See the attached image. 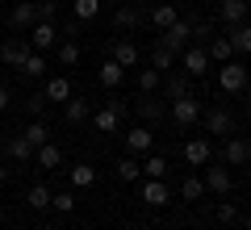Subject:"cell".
Returning <instances> with one entry per match:
<instances>
[{"label": "cell", "mask_w": 251, "mask_h": 230, "mask_svg": "<svg viewBox=\"0 0 251 230\" xmlns=\"http://www.w3.org/2000/svg\"><path fill=\"white\" fill-rule=\"evenodd\" d=\"M247 84H251V76H247V67H243L239 59H230V63H218V88H222L226 97L243 92Z\"/></svg>", "instance_id": "6da1fadb"}, {"label": "cell", "mask_w": 251, "mask_h": 230, "mask_svg": "<svg viewBox=\"0 0 251 230\" xmlns=\"http://www.w3.org/2000/svg\"><path fill=\"white\" fill-rule=\"evenodd\" d=\"M155 42H159L163 51H172V54H180V51H184L188 42H193V21H184V17H180L176 26H168V29H159V38H155Z\"/></svg>", "instance_id": "7a4b0ae2"}, {"label": "cell", "mask_w": 251, "mask_h": 230, "mask_svg": "<svg viewBox=\"0 0 251 230\" xmlns=\"http://www.w3.org/2000/svg\"><path fill=\"white\" fill-rule=\"evenodd\" d=\"M201 113H205V109H201V101H197V97H180V101H172V109H168V117L180 126V130L197 126V122H201Z\"/></svg>", "instance_id": "3957f363"}, {"label": "cell", "mask_w": 251, "mask_h": 230, "mask_svg": "<svg viewBox=\"0 0 251 230\" xmlns=\"http://www.w3.org/2000/svg\"><path fill=\"white\" fill-rule=\"evenodd\" d=\"M25 42H29V51H50V46H59V26L54 21H34V29L25 34Z\"/></svg>", "instance_id": "277c9868"}, {"label": "cell", "mask_w": 251, "mask_h": 230, "mask_svg": "<svg viewBox=\"0 0 251 230\" xmlns=\"http://www.w3.org/2000/svg\"><path fill=\"white\" fill-rule=\"evenodd\" d=\"M38 21V0H17L9 13V29H17V34H29Z\"/></svg>", "instance_id": "5b68a950"}, {"label": "cell", "mask_w": 251, "mask_h": 230, "mask_svg": "<svg viewBox=\"0 0 251 230\" xmlns=\"http://www.w3.org/2000/svg\"><path fill=\"white\" fill-rule=\"evenodd\" d=\"M214 159V147H209V134H197V138L184 142V163L188 168H205Z\"/></svg>", "instance_id": "8992f818"}, {"label": "cell", "mask_w": 251, "mask_h": 230, "mask_svg": "<svg viewBox=\"0 0 251 230\" xmlns=\"http://www.w3.org/2000/svg\"><path fill=\"white\" fill-rule=\"evenodd\" d=\"M201 180H205V193H218V197H226V193L234 188V176H230V168H218L214 159L205 163V176H201Z\"/></svg>", "instance_id": "52a82bcc"}, {"label": "cell", "mask_w": 251, "mask_h": 230, "mask_svg": "<svg viewBox=\"0 0 251 230\" xmlns=\"http://www.w3.org/2000/svg\"><path fill=\"white\" fill-rule=\"evenodd\" d=\"M180 67H184V76H205V71H209L205 46H193V42H188L184 51H180Z\"/></svg>", "instance_id": "ba28073f"}, {"label": "cell", "mask_w": 251, "mask_h": 230, "mask_svg": "<svg viewBox=\"0 0 251 230\" xmlns=\"http://www.w3.org/2000/svg\"><path fill=\"white\" fill-rule=\"evenodd\" d=\"M201 117H205V134H209V138H214V134H218V138L234 134V117H230V109L218 105V109H209V113H201Z\"/></svg>", "instance_id": "9c48e42d"}, {"label": "cell", "mask_w": 251, "mask_h": 230, "mask_svg": "<svg viewBox=\"0 0 251 230\" xmlns=\"http://www.w3.org/2000/svg\"><path fill=\"white\" fill-rule=\"evenodd\" d=\"M222 163H226V168H243V163H251V155H247V138H239V134H226Z\"/></svg>", "instance_id": "30bf717a"}, {"label": "cell", "mask_w": 251, "mask_h": 230, "mask_svg": "<svg viewBox=\"0 0 251 230\" xmlns=\"http://www.w3.org/2000/svg\"><path fill=\"white\" fill-rule=\"evenodd\" d=\"M92 126H97V134H117V126H122V101L97 109V113H92Z\"/></svg>", "instance_id": "8fae6325"}, {"label": "cell", "mask_w": 251, "mask_h": 230, "mask_svg": "<svg viewBox=\"0 0 251 230\" xmlns=\"http://www.w3.org/2000/svg\"><path fill=\"white\" fill-rule=\"evenodd\" d=\"M151 147H155V134H151V126H134V130L126 134V155H147Z\"/></svg>", "instance_id": "7c38bea8"}, {"label": "cell", "mask_w": 251, "mask_h": 230, "mask_svg": "<svg viewBox=\"0 0 251 230\" xmlns=\"http://www.w3.org/2000/svg\"><path fill=\"white\" fill-rule=\"evenodd\" d=\"M168 201H172V188L163 184V180H143V205H151V209H163Z\"/></svg>", "instance_id": "4fadbf2b"}, {"label": "cell", "mask_w": 251, "mask_h": 230, "mask_svg": "<svg viewBox=\"0 0 251 230\" xmlns=\"http://www.w3.org/2000/svg\"><path fill=\"white\" fill-rule=\"evenodd\" d=\"M163 80H168V84H163V88H168V101L193 97V80H188L184 71H176V67H172V71H163Z\"/></svg>", "instance_id": "5bb4252c"}, {"label": "cell", "mask_w": 251, "mask_h": 230, "mask_svg": "<svg viewBox=\"0 0 251 230\" xmlns=\"http://www.w3.org/2000/svg\"><path fill=\"white\" fill-rule=\"evenodd\" d=\"M25 54H29V42H17V38H9V42L0 46V63H4V67H17L21 71Z\"/></svg>", "instance_id": "9a60e30c"}, {"label": "cell", "mask_w": 251, "mask_h": 230, "mask_svg": "<svg viewBox=\"0 0 251 230\" xmlns=\"http://www.w3.org/2000/svg\"><path fill=\"white\" fill-rule=\"evenodd\" d=\"M168 172H172L168 155H155V151H147V155H143V176L147 180H168Z\"/></svg>", "instance_id": "2e32d148"}, {"label": "cell", "mask_w": 251, "mask_h": 230, "mask_svg": "<svg viewBox=\"0 0 251 230\" xmlns=\"http://www.w3.org/2000/svg\"><path fill=\"white\" fill-rule=\"evenodd\" d=\"M205 54H209V63H230L234 59V46H230V38H226V34H214L205 42Z\"/></svg>", "instance_id": "e0dca14e"}, {"label": "cell", "mask_w": 251, "mask_h": 230, "mask_svg": "<svg viewBox=\"0 0 251 230\" xmlns=\"http://www.w3.org/2000/svg\"><path fill=\"white\" fill-rule=\"evenodd\" d=\"M117 180H126V184H134V180H143V159L138 155H122V159L113 163Z\"/></svg>", "instance_id": "ac0fdd59"}, {"label": "cell", "mask_w": 251, "mask_h": 230, "mask_svg": "<svg viewBox=\"0 0 251 230\" xmlns=\"http://www.w3.org/2000/svg\"><path fill=\"white\" fill-rule=\"evenodd\" d=\"M109 59H113V63H122V67H138V63H143V51H138V46L130 42V38H122V42L113 46V54H109Z\"/></svg>", "instance_id": "d6986e66"}, {"label": "cell", "mask_w": 251, "mask_h": 230, "mask_svg": "<svg viewBox=\"0 0 251 230\" xmlns=\"http://www.w3.org/2000/svg\"><path fill=\"white\" fill-rule=\"evenodd\" d=\"M138 26H143V9H138V4H122V9H117V17H113V29L130 34V29H138Z\"/></svg>", "instance_id": "ffe728a7"}, {"label": "cell", "mask_w": 251, "mask_h": 230, "mask_svg": "<svg viewBox=\"0 0 251 230\" xmlns=\"http://www.w3.org/2000/svg\"><path fill=\"white\" fill-rule=\"evenodd\" d=\"M218 17H222L226 26H243V21H247V0H222V4H218Z\"/></svg>", "instance_id": "44dd1931"}, {"label": "cell", "mask_w": 251, "mask_h": 230, "mask_svg": "<svg viewBox=\"0 0 251 230\" xmlns=\"http://www.w3.org/2000/svg\"><path fill=\"white\" fill-rule=\"evenodd\" d=\"M80 42L75 38H59V46H54V59H59V67H75L80 63Z\"/></svg>", "instance_id": "7402d4cb"}, {"label": "cell", "mask_w": 251, "mask_h": 230, "mask_svg": "<svg viewBox=\"0 0 251 230\" xmlns=\"http://www.w3.org/2000/svg\"><path fill=\"white\" fill-rule=\"evenodd\" d=\"M134 109H138V117H143V122H155V117H163V101H155V92H138Z\"/></svg>", "instance_id": "603a6c76"}, {"label": "cell", "mask_w": 251, "mask_h": 230, "mask_svg": "<svg viewBox=\"0 0 251 230\" xmlns=\"http://www.w3.org/2000/svg\"><path fill=\"white\" fill-rule=\"evenodd\" d=\"M97 80H100V88H117V84L126 80V67H122V63H113V59H105V63H100V71H97Z\"/></svg>", "instance_id": "cb8c5ba5"}, {"label": "cell", "mask_w": 251, "mask_h": 230, "mask_svg": "<svg viewBox=\"0 0 251 230\" xmlns=\"http://www.w3.org/2000/svg\"><path fill=\"white\" fill-rule=\"evenodd\" d=\"M42 97L46 101H72V80H67V76H50L46 88H42Z\"/></svg>", "instance_id": "d4e9b609"}, {"label": "cell", "mask_w": 251, "mask_h": 230, "mask_svg": "<svg viewBox=\"0 0 251 230\" xmlns=\"http://www.w3.org/2000/svg\"><path fill=\"white\" fill-rule=\"evenodd\" d=\"M4 151H9V159H17V163H29V159H34V147H29L21 134H9V138H4Z\"/></svg>", "instance_id": "484cf974"}, {"label": "cell", "mask_w": 251, "mask_h": 230, "mask_svg": "<svg viewBox=\"0 0 251 230\" xmlns=\"http://www.w3.org/2000/svg\"><path fill=\"white\" fill-rule=\"evenodd\" d=\"M226 38H230L234 54H251V26H247V21H243V26H230V29H226Z\"/></svg>", "instance_id": "4316f807"}, {"label": "cell", "mask_w": 251, "mask_h": 230, "mask_svg": "<svg viewBox=\"0 0 251 230\" xmlns=\"http://www.w3.org/2000/svg\"><path fill=\"white\" fill-rule=\"evenodd\" d=\"M176 21H180V13H176V4H168V0L151 9V26L155 29H168V26H176Z\"/></svg>", "instance_id": "83f0119b"}, {"label": "cell", "mask_w": 251, "mask_h": 230, "mask_svg": "<svg viewBox=\"0 0 251 230\" xmlns=\"http://www.w3.org/2000/svg\"><path fill=\"white\" fill-rule=\"evenodd\" d=\"M21 138H25L29 142V147H42V142H50V126H46V122H38V117H34V122H29L25 126V130H21Z\"/></svg>", "instance_id": "f1b7e54d"}, {"label": "cell", "mask_w": 251, "mask_h": 230, "mask_svg": "<svg viewBox=\"0 0 251 230\" xmlns=\"http://www.w3.org/2000/svg\"><path fill=\"white\" fill-rule=\"evenodd\" d=\"M67 180H72V188H92L97 184V168H92V163H75V168L67 172Z\"/></svg>", "instance_id": "f546056e"}, {"label": "cell", "mask_w": 251, "mask_h": 230, "mask_svg": "<svg viewBox=\"0 0 251 230\" xmlns=\"http://www.w3.org/2000/svg\"><path fill=\"white\" fill-rule=\"evenodd\" d=\"M205 197V180L201 176H184L180 180V201H201Z\"/></svg>", "instance_id": "4dcf8cb0"}, {"label": "cell", "mask_w": 251, "mask_h": 230, "mask_svg": "<svg viewBox=\"0 0 251 230\" xmlns=\"http://www.w3.org/2000/svg\"><path fill=\"white\" fill-rule=\"evenodd\" d=\"M34 159H38V168H59V163H63V151L54 147V142H42V147L34 151Z\"/></svg>", "instance_id": "1f68e13d"}, {"label": "cell", "mask_w": 251, "mask_h": 230, "mask_svg": "<svg viewBox=\"0 0 251 230\" xmlns=\"http://www.w3.org/2000/svg\"><path fill=\"white\" fill-rule=\"evenodd\" d=\"M25 205H29V209H38V213H46V209H50V188H46V184H34V188L25 193Z\"/></svg>", "instance_id": "d6a6232c"}, {"label": "cell", "mask_w": 251, "mask_h": 230, "mask_svg": "<svg viewBox=\"0 0 251 230\" xmlns=\"http://www.w3.org/2000/svg\"><path fill=\"white\" fill-rule=\"evenodd\" d=\"M63 113H67V122L75 126V122H84L92 109H88V101H84V97H72V101H63Z\"/></svg>", "instance_id": "836d02e7"}, {"label": "cell", "mask_w": 251, "mask_h": 230, "mask_svg": "<svg viewBox=\"0 0 251 230\" xmlns=\"http://www.w3.org/2000/svg\"><path fill=\"white\" fill-rule=\"evenodd\" d=\"M42 71H46V54H42V51H29V54H25V63H21V76L38 80Z\"/></svg>", "instance_id": "e575fe53"}, {"label": "cell", "mask_w": 251, "mask_h": 230, "mask_svg": "<svg viewBox=\"0 0 251 230\" xmlns=\"http://www.w3.org/2000/svg\"><path fill=\"white\" fill-rule=\"evenodd\" d=\"M50 209H54V213H75V188L50 193Z\"/></svg>", "instance_id": "d590c367"}, {"label": "cell", "mask_w": 251, "mask_h": 230, "mask_svg": "<svg viewBox=\"0 0 251 230\" xmlns=\"http://www.w3.org/2000/svg\"><path fill=\"white\" fill-rule=\"evenodd\" d=\"M97 13H100V0H75V4H72V17L75 21H97Z\"/></svg>", "instance_id": "8d00e7d4"}, {"label": "cell", "mask_w": 251, "mask_h": 230, "mask_svg": "<svg viewBox=\"0 0 251 230\" xmlns=\"http://www.w3.org/2000/svg\"><path fill=\"white\" fill-rule=\"evenodd\" d=\"M159 84H163V71H155V67L138 71V92H159Z\"/></svg>", "instance_id": "74e56055"}, {"label": "cell", "mask_w": 251, "mask_h": 230, "mask_svg": "<svg viewBox=\"0 0 251 230\" xmlns=\"http://www.w3.org/2000/svg\"><path fill=\"white\" fill-rule=\"evenodd\" d=\"M151 67H155V71H172V67H176V54L163 51V46L155 42V46H151Z\"/></svg>", "instance_id": "f35d334b"}, {"label": "cell", "mask_w": 251, "mask_h": 230, "mask_svg": "<svg viewBox=\"0 0 251 230\" xmlns=\"http://www.w3.org/2000/svg\"><path fill=\"white\" fill-rule=\"evenodd\" d=\"M218 222H222V226L239 222V205H234V201H218Z\"/></svg>", "instance_id": "ab89813d"}, {"label": "cell", "mask_w": 251, "mask_h": 230, "mask_svg": "<svg viewBox=\"0 0 251 230\" xmlns=\"http://www.w3.org/2000/svg\"><path fill=\"white\" fill-rule=\"evenodd\" d=\"M59 17V4L54 0H38V21H54Z\"/></svg>", "instance_id": "60d3db41"}, {"label": "cell", "mask_w": 251, "mask_h": 230, "mask_svg": "<svg viewBox=\"0 0 251 230\" xmlns=\"http://www.w3.org/2000/svg\"><path fill=\"white\" fill-rule=\"evenodd\" d=\"M25 109H29V117H42V109H46V97H42V92H34V97L25 101Z\"/></svg>", "instance_id": "b9f144b4"}, {"label": "cell", "mask_w": 251, "mask_h": 230, "mask_svg": "<svg viewBox=\"0 0 251 230\" xmlns=\"http://www.w3.org/2000/svg\"><path fill=\"white\" fill-rule=\"evenodd\" d=\"M193 38H201V42H209V38H214V26H205V21H193Z\"/></svg>", "instance_id": "7bdbcfd3"}, {"label": "cell", "mask_w": 251, "mask_h": 230, "mask_svg": "<svg viewBox=\"0 0 251 230\" xmlns=\"http://www.w3.org/2000/svg\"><path fill=\"white\" fill-rule=\"evenodd\" d=\"M9 105H13V92L4 88V84H0V113H4V109H9Z\"/></svg>", "instance_id": "ee69618b"}, {"label": "cell", "mask_w": 251, "mask_h": 230, "mask_svg": "<svg viewBox=\"0 0 251 230\" xmlns=\"http://www.w3.org/2000/svg\"><path fill=\"white\" fill-rule=\"evenodd\" d=\"M243 230H251V213H247V218H243Z\"/></svg>", "instance_id": "f6af8a7d"}, {"label": "cell", "mask_w": 251, "mask_h": 230, "mask_svg": "<svg viewBox=\"0 0 251 230\" xmlns=\"http://www.w3.org/2000/svg\"><path fill=\"white\" fill-rule=\"evenodd\" d=\"M243 92H247V109H251V84H247V88H243Z\"/></svg>", "instance_id": "bcb514c9"}, {"label": "cell", "mask_w": 251, "mask_h": 230, "mask_svg": "<svg viewBox=\"0 0 251 230\" xmlns=\"http://www.w3.org/2000/svg\"><path fill=\"white\" fill-rule=\"evenodd\" d=\"M4 180H9V172H4V168H0V184H4Z\"/></svg>", "instance_id": "7dc6e473"}, {"label": "cell", "mask_w": 251, "mask_h": 230, "mask_svg": "<svg viewBox=\"0 0 251 230\" xmlns=\"http://www.w3.org/2000/svg\"><path fill=\"white\" fill-rule=\"evenodd\" d=\"M0 226H4V205H0Z\"/></svg>", "instance_id": "c3c4849f"}, {"label": "cell", "mask_w": 251, "mask_h": 230, "mask_svg": "<svg viewBox=\"0 0 251 230\" xmlns=\"http://www.w3.org/2000/svg\"><path fill=\"white\" fill-rule=\"evenodd\" d=\"M100 4H105V0H100ZM109 4H126V0H109Z\"/></svg>", "instance_id": "681fc988"}, {"label": "cell", "mask_w": 251, "mask_h": 230, "mask_svg": "<svg viewBox=\"0 0 251 230\" xmlns=\"http://www.w3.org/2000/svg\"><path fill=\"white\" fill-rule=\"evenodd\" d=\"M38 230H54V226H38Z\"/></svg>", "instance_id": "f907efd6"}, {"label": "cell", "mask_w": 251, "mask_h": 230, "mask_svg": "<svg viewBox=\"0 0 251 230\" xmlns=\"http://www.w3.org/2000/svg\"><path fill=\"white\" fill-rule=\"evenodd\" d=\"M247 155H251V138H247Z\"/></svg>", "instance_id": "816d5d0a"}]
</instances>
